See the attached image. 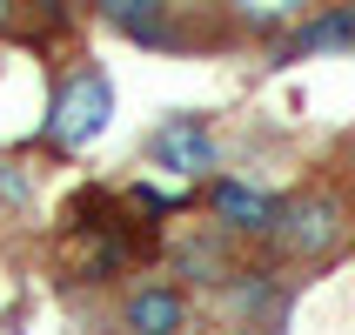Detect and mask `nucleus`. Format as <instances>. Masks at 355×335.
<instances>
[{
  "instance_id": "obj_10",
  "label": "nucleus",
  "mask_w": 355,
  "mask_h": 335,
  "mask_svg": "<svg viewBox=\"0 0 355 335\" xmlns=\"http://www.w3.org/2000/svg\"><path fill=\"white\" fill-rule=\"evenodd\" d=\"M7 27H14V0H0V34H7Z\"/></svg>"
},
{
  "instance_id": "obj_3",
  "label": "nucleus",
  "mask_w": 355,
  "mask_h": 335,
  "mask_svg": "<svg viewBox=\"0 0 355 335\" xmlns=\"http://www.w3.org/2000/svg\"><path fill=\"white\" fill-rule=\"evenodd\" d=\"M148 168H161V175H175V181L215 175L221 148H215V135H208V121L201 114H168L155 135H148Z\"/></svg>"
},
{
  "instance_id": "obj_11",
  "label": "nucleus",
  "mask_w": 355,
  "mask_h": 335,
  "mask_svg": "<svg viewBox=\"0 0 355 335\" xmlns=\"http://www.w3.org/2000/svg\"><path fill=\"white\" fill-rule=\"evenodd\" d=\"M47 7H67V0H47Z\"/></svg>"
},
{
  "instance_id": "obj_7",
  "label": "nucleus",
  "mask_w": 355,
  "mask_h": 335,
  "mask_svg": "<svg viewBox=\"0 0 355 335\" xmlns=\"http://www.w3.org/2000/svg\"><path fill=\"white\" fill-rule=\"evenodd\" d=\"M228 228H215V235H181L175 241V268L188 282H201V289H221V282L235 275V248H228Z\"/></svg>"
},
{
  "instance_id": "obj_6",
  "label": "nucleus",
  "mask_w": 355,
  "mask_h": 335,
  "mask_svg": "<svg viewBox=\"0 0 355 335\" xmlns=\"http://www.w3.org/2000/svg\"><path fill=\"white\" fill-rule=\"evenodd\" d=\"M208 208H215V228H228V235H275V195H261V188H248V181H215L208 188Z\"/></svg>"
},
{
  "instance_id": "obj_9",
  "label": "nucleus",
  "mask_w": 355,
  "mask_h": 335,
  "mask_svg": "<svg viewBox=\"0 0 355 335\" xmlns=\"http://www.w3.org/2000/svg\"><path fill=\"white\" fill-rule=\"evenodd\" d=\"M235 7L241 27H255V34H275V27H295L309 14V0H228Z\"/></svg>"
},
{
  "instance_id": "obj_4",
  "label": "nucleus",
  "mask_w": 355,
  "mask_h": 335,
  "mask_svg": "<svg viewBox=\"0 0 355 335\" xmlns=\"http://www.w3.org/2000/svg\"><path fill=\"white\" fill-rule=\"evenodd\" d=\"M188 295H181L175 282H141L121 295V329L128 335H188Z\"/></svg>"
},
{
  "instance_id": "obj_2",
  "label": "nucleus",
  "mask_w": 355,
  "mask_h": 335,
  "mask_svg": "<svg viewBox=\"0 0 355 335\" xmlns=\"http://www.w3.org/2000/svg\"><path fill=\"white\" fill-rule=\"evenodd\" d=\"M349 235V208H342L329 188H302L275 208V248L295 261H322L336 255V241Z\"/></svg>"
},
{
  "instance_id": "obj_5",
  "label": "nucleus",
  "mask_w": 355,
  "mask_h": 335,
  "mask_svg": "<svg viewBox=\"0 0 355 335\" xmlns=\"http://www.w3.org/2000/svg\"><path fill=\"white\" fill-rule=\"evenodd\" d=\"M309 54H355V0L302 14V27L275 47V60H309Z\"/></svg>"
},
{
  "instance_id": "obj_8",
  "label": "nucleus",
  "mask_w": 355,
  "mask_h": 335,
  "mask_svg": "<svg viewBox=\"0 0 355 335\" xmlns=\"http://www.w3.org/2000/svg\"><path fill=\"white\" fill-rule=\"evenodd\" d=\"M101 20H114L128 40H168V0H94Z\"/></svg>"
},
{
  "instance_id": "obj_1",
  "label": "nucleus",
  "mask_w": 355,
  "mask_h": 335,
  "mask_svg": "<svg viewBox=\"0 0 355 335\" xmlns=\"http://www.w3.org/2000/svg\"><path fill=\"white\" fill-rule=\"evenodd\" d=\"M107 121H114V87H107V74H101V67H74V74L60 80L40 135H47V148H60V155H80L94 135H107Z\"/></svg>"
}]
</instances>
